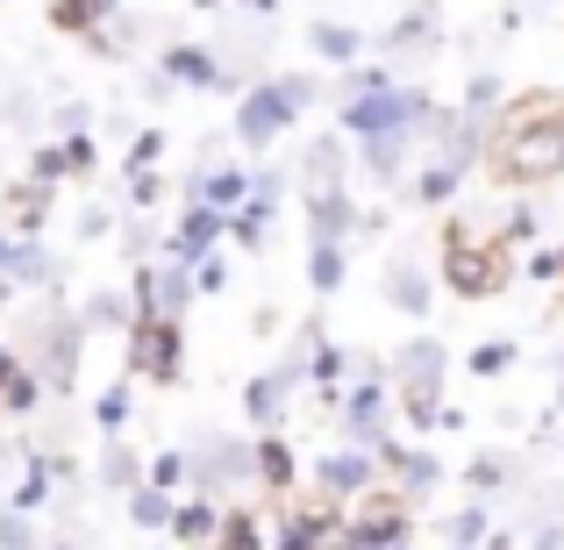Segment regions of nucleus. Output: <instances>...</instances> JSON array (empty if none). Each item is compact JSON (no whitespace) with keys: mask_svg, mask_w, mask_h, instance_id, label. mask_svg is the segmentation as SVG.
Listing matches in <instances>:
<instances>
[{"mask_svg":"<svg viewBox=\"0 0 564 550\" xmlns=\"http://www.w3.org/2000/svg\"><path fill=\"white\" fill-rule=\"evenodd\" d=\"M486 172L508 193L564 180V94H514L486 143Z\"/></svg>","mask_w":564,"mask_h":550,"instance_id":"1","label":"nucleus"},{"mask_svg":"<svg viewBox=\"0 0 564 550\" xmlns=\"http://www.w3.org/2000/svg\"><path fill=\"white\" fill-rule=\"evenodd\" d=\"M522 279V258L494 244V222H471V215H443V244H436V287L457 293V301H494Z\"/></svg>","mask_w":564,"mask_h":550,"instance_id":"2","label":"nucleus"},{"mask_svg":"<svg viewBox=\"0 0 564 550\" xmlns=\"http://www.w3.org/2000/svg\"><path fill=\"white\" fill-rule=\"evenodd\" d=\"M315 100H322L315 72H264V79H250L243 94H236V129L229 137L243 143V151H272V143L293 137V122H301Z\"/></svg>","mask_w":564,"mask_h":550,"instance_id":"3","label":"nucleus"},{"mask_svg":"<svg viewBox=\"0 0 564 550\" xmlns=\"http://www.w3.org/2000/svg\"><path fill=\"white\" fill-rule=\"evenodd\" d=\"M14 351H22V365L43 379V393H51V400H72V386H79V351H86V330H79V315H72V308L36 315Z\"/></svg>","mask_w":564,"mask_h":550,"instance_id":"4","label":"nucleus"},{"mask_svg":"<svg viewBox=\"0 0 564 550\" xmlns=\"http://www.w3.org/2000/svg\"><path fill=\"white\" fill-rule=\"evenodd\" d=\"M122 358H129V379L143 386H180L186 379V322H158V315H137L122 336Z\"/></svg>","mask_w":564,"mask_h":550,"instance_id":"5","label":"nucleus"},{"mask_svg":"<svg viewBox=\"0 0 564 550\" xmlns=\"http://www.w3.org/2000/svg\"><path fill=\"white\" fill-rule=\"evenodd\" d=\"M193 494L200 500H221L229 508L236 486H258V457H250V436H207L193 443Z\"/></svg>","mask_w":564,"mask_h":550,"instance_id":"6","label":"nucleus"},{"mask_svg":"<svg viewBox=\"0 0 564 550\" xmlns=\"http://www.w3.org/2000/svg\"><path fill=\"white\" fill-rule=\"evenodd\" d=\"M158 72L172 79V94H180V86H186V94H243V79L221 65L215 43H193V36L165 43V51H158Z\"/></svg>","mask_w":564,"mask_h":550,"instance_id":"7","label":"nucleus"},{"mask_svg":"<svg viewBox=\"0 0 564 550\" xmlns=\"http://www.w3.org/2000/svg\"><path fill=\"white\" fill-rule=\"evenodd\" d=\"M307 494H322V500H336V508H350V500H365L372 486H386V472H379V457L372 451H350V443H336V451H322L315 457V472H307Z\"/></svg>","mask_w":564,"mask_h":550,"instance_id":"8","label":"nucleus"},{"mask_svg":"<svg viewBox=\"0 0 564 550\" xmlns=\"http://www.w3.org/2000/svg\"><path fill=\"white\" fill-rule=\"evenodd\" d=\"M379 472H386V486H393V494L408 500V508L436 500V486L451 479V472H443V457L429 451V443H408V436H393V443L379 451Z\"/></svg>","mask_w":564,"mask_h":550,"instance_id":"9","label":"nucleus"},{"mask_svg":"<svg viewBox=\"0 0 564 550\" xmlns=\"http://www.w3.org/2000/svg\"><path fill=\"white\" fill-rule=\"evenodd\" d=\"M336 529H344V508L322 494L301 500H279V522H272V550H329Z\"/></svg>","mask_w":564,"mask_h":550,"instance_id":"10","label":"nucleus"},{"mask_svg":"<svg viewBox=\"0 0 564 550\" xmlns=\"http://www.w3.org/2000/svg\"><path fill=\"white\" fill-rule=\"evenodd\" d=\"M429 51H443V8L436 0H414L379 36V65H408V57H429Z\"/></svg>","mask_w":564,"mask_h":550,"instance_id":"11","label":"nucleus"},{"mask_svg":"<svg viewBox=\"0 0 564 550\" xmlns=\"http://www.w3.org/2000/svg\"><path fill=\"white\" fill-rule=\"evenodd\" d=\"M379 293H386V308H393V315L429 322V308H436V265H422V258H386Z\"/></svg>","mask_w":564,"mask_h":550,"instance_id":"12","label":"nucleus"},{"mask_svg":"<svg viewBox=\"0 0 564 550\" xmlns=\"http://www.w3.org/2000/svg\"><path fill=\"white\" fill-rule=\"evenodd\" d=\"M293 186H301V201H315V193H344L350 186V143L344 137H315L301 158H293Z\"/></svg>","mask_w":564,"mask_h":550,"instance_id":"13","label":"nucleus"},{"mask_svg":"<svg viewBox=\"0 0 564 550\" xmlns=\"http://www.w3.org/2000/svg\"><path fill=\"white\" fill-rule=\"evenodd\" d=\"M57 201H65V186H43V180H14L0 193V229L8 236H43L57 215Z\"/></svg>","mask_w":564,"mask_h":550,"instance_id":"14","label":"nucleus"},{"mask_svg":"<svg viewBox=\"0 0 564 550\" xmlns=\"http://www.w3.org/2000/svg\"><path fill=\"white\" fill-rule=\"evenodd\" d=\"M221 244H229V222H221L215 207H193V201H180V222L165 229V258L200 265L207 250H221Z\"/></svg>","mask_w":564,"mask_h":550,"instance_id":"15","label":"nucleus"},{"mask_svg":"<svg viewBox=\"0 0 564 550\" xmlns=\"http://www.w3.org/2000/svg\"><path fill=\"white\" fill-rule=\"evenodd\" d=\"M65 265L72 258H57L43 236H14V250H8V287L14 293H57V287H65Z\"/></svg>","mask_w":564,"mask_h":550,"instance_id":"16","label":"nucleus"},{"mask_svg":"<svg viewBox=\"0 0 564 550\" xmlns=\"http://www.w3.org/2000/svg\"><path fill=\"white\" fill-rule=\"evenodd\" d=\"M414 151H422L414 137H365V143H350V158H358V172L372 186H408Z\"/></svg>","mask_w":564,"mask_h":550,"instance_id":"17","label":"nucleus"},{"mask_svg":"<svg viewBox=\"0 0 564 550\" xmlns=\"http://www.w3.org/2000/svg\"><path fill=\"white\" fill-rule=\"evenodd\" d=\"M250 457H258V494H272V500H293V479H301V457H293V436H286V429H264V436H250Z\"/></svg>","mask_w":564,"mask_h":550,"instance_id":"18","label":"nucleus"},{"mask_svg":"<svg viewBox=\"0 0 564 550\" xmlns=\"http://www.w3.org/2000/svg\"><path fill=\"white\" fill-rule=\"evenodd\" d=\"M301 215H307V244H350L365 207L350 201V186H344V193H315V201H301Z\"/></svg>","mask_w":564,"mask_h":550,"instance_id":"19","label":"nucleus"},{"mask_svg":"<svg viewBox=\"0 0 564 550\" xmlns=\"http://www.w3.org/2000/svg\"><path fill=\"white\" fill-rule=\"evenodd\" d=\"M307 51H315L322 65L350 72V65H365V57H372V36H365V29H350V22H329V14H322V22H307Z\"/></svg>","mask_w":564,"mask_h":550,"instance_id":"20","label":"nucleus"},{"mask_svg":"<svg viewBox=\"0 0 564 550\" xmlns=\"http://www.w3.org/2000/svg\"><path fill=\"white\" fill-rule=\"evenodd\" d=\"M143 472H151V457H137V443L129 436H115V443H100V465H94V479H100V494H115V500H129L143 486Z\"/></svg>","mask_w":564,"mask_h":550,"instance_id":"21","label":"nucleus"},{"mask_svg":"<svg viewBox=\"0 0 564 550\" xmlns=\"http://www.w3.org/2000/svg\"><path fill=\"white\" fill-rule=\"evenodd\" d=\"M400 193H408L414 207H443V215H451V207H457V193H465V172H457V165H443V158H422V165L408 172V186H400Z\"/></svg>","mask_w":564,"mask_h":550,"instance_id":"22","label":"nucleus"},{"mask_svg":"<svg viewBox=\"0 0 564 550\" xmlns=\"http://www.w3.org/2000/svg\"><path fill=\"white\" fill-rule=\"evenodd\" d=\"M221 515H229L221 500H200V494H186L180 508H172V529H165V537H172V543H186V550H207V543L221 537Z\"/></svg>","mask_w":564,"mask_h":550,"instance_id":"23","label":"nucleus"},{"mask_svg":"<svg viewBox=\"0 0 564 550\" xmlns=\"http://www.w3.org/2000/svg\"><path fill=\"white\" fill-rule=\"evenodd\" d=\"M129 422H137V379H108L94 393V429H100V443H115V436H129Z\"/></svg>","mask_w":564,"mask_h":550,"instance_id":"24","label":"nucleus"},{"mask_svg":"<svg viewBox=\"0 0 564 550\" xmlns=\"http://www.w3.org/2000/svg\"><path fill=\"white\" fill-rule=\"evenodd\" d=\"M307 386L322 393V408H336V400H344V386H350V351L322 336V344L307 351Z\"/></svg>","mask_w":564,"mask_h":550,"instance_id":"25","label":"nucleus"},{"mask_svg":"<svg viewBox=\"0 0 564 550\" xmlns=\"http://www.w3.org/2000/svg\"><path fill=\"white\" fill-rule=\"evenodd\" d=\"M514 472H522V465H514L508 451H479V457H471V465H465V494L494 508L500 494H514Z\"/></svg>","mask_w":564,"mask_h":550,"instance_id":"26","label":"nucleus"},{"mask_svg":"<svg viewBox=\"0 0 564 550\" xmlns=\"http://www.w3.org/2000/svg\"><path fill=\"white\" fill-rule=\"evenodd\" d=\"M115 14H122V0H51V29L57 36H94V29H108Z\"/></svg>","mask_w":564,"mask_h":550,"instance_id":"27","label":"nucleus"},{"mask_svg":"<svg viewBox=\"0 0 564 550\" xmlns=\"http://www.w3.org/2000/svg\"><path fill=\"white\" fill-rule=\"evenodd\" d=\"M451 108L465 115V122H486V129H494V122H500V108H508V79H500V72H471L465 94H457Z\"/></svg>","mask_w":564,"mask_h":550,"instance_id":"28","label":"nucleus"},{"mask_svg":"<svg viewBox=\"0 0 564 550\" xmlns=\"http://www.w3.org/2000/svg\"><path fill=\"white\" fill-rule=\"evenodd\" d=\"M350 279V244H307V293L315 301H336Z\"/></svg>","mask_w":564,"mask_h":550,"instance_id":"29","label":"nucleus"},{"mask_svg":"<svg viewBox=\"0 0 564 550\" xmlns=\"http://www.w3.org/2000/svg\"><path fill=\"white\" fill-rule=\"evenodd\" d=\"M129 322H137L129 293H115V287L86 293V308H79V330H86V336H94V330H122V336H129Z\"/></svg>","mask_w":564,"mask_h":550,"instance_id":"30","label":"nucleus"},{"mask_svg":"<svg viewBox=\"0 0 564 550\" xmlns=\"http://www.w3.org/2000/svg\"><path fill=\"white\" fill-rule=\"evenodd\" d=\"M207 550H272V529H264L258 508H229V515H221V537Z\"/></svg>","mask_w":564,"mask_h":550,"instance_id":"31","label":"nucleus"},{"mask_svg":"<svg viewBox=\"0 0 564 550\" xmlns=\"http://www.w3.org/2000/svg\"><path fill=\"white\" fill-rule=\"evenodd\" d=\"M51 500H57V479L36 465V457H29V465H22V479L8 486V500H0V508H14V515H43Z\"/></svg>","mask_w":564,"mask_h":550,"instance_id":"32","label":"nucleus"},{"mask_svg":"<svg viewBox=\"0 0 564 550\" xmlns=\"http://www.w3.org/2000/svg\"><path fill=\"white\" fill-rule=\"evenodd\" d=\"M514 365H522V344H514V336H494V344H471L465 351V371H471V379H486V386L508 379Z\"/></svg>","mask_w":564,"mask_h":550,"instance_id":"33","label":"nucleus"},{"mask_svg":"<svg viewBox=\"0 0 564 550\" xmlns=\"http://www.w3.org/2000/svg\"><path fill=\"white\" fill-rule=\"evenodd\" d=\"M143 486H158V494L186 500V494H193V457H186V451H151V472H143Z\"/></svg>","mask_w":564,"mask_h":550,"instance_id":"34","label":"nucleus"},{"mask_svg":"<svg viewBox=\"0 0 564 550\" xmlns=\"http://www.w3.org/2000/svg\"><path fill=\"white\" fill-rule=\"evenodd\" d=\"M172 508H180L172 494H158V486H137V494H129V529H143V537H165V529H172Z\"/></svg>","mask_w":564,"mask_h":550,"instance_id":"35","label":"nucleus"},{"mask_svg":"<svg viewBox=\"0 0 564 550\" xmlns=\"http://www.w3.org/2000/svg\"><path fill=\"white\" fill-rule=\"evenodd\" d=\"M43 400H51V393H43V379H36V371H29V365L14 371L8 386H0V414H14V422H22V414H36Z\"/></svg>","mask_w":564,"mask_h":550,"instance_id":"36","label":"nucleus"},{"mask_svg":"<svg viewBox=\"0 0 564 550\" xmlns=\"http://www.w3.org/2000/svg\"><path fill=\"white\" fill-rule=\"evenodd\" d=\"M486 529H494V508H486V500H465V508H457L451 522H443V537L479 550V543H486Z\"/></svg>","mask_w":564,"mask_h":550,"instance_id":"37","label":"nucleus"},{"mask_svg":"<svg viewBox=\"0 0 564 550\" xmlns=\"http://www.w3.org/2000/svg\"><path fill=\"white\" fill-rule=\"evenodd\" d=\"M165 129H137V137H129V151H122V180L129 172H158V158H165Z\"/></svg>","mask_w":564,"mask_h":550,"instance_id":"38","label":"nucleus"},{"mask_svg":"<svg viewBox=\"0 0 564 550\" xmlns=\"http://www.w3.org/2000/svg\"><path fill=\"white\" fill-rule=\"evenodd\" d=\"M122 207H129V215H158V207H165V180H158V172H129V180H122Z\"/></svg>","mask_w":564,"mask_h":550,"instance_id":"39","label":"nucleus"},{"mask_svg":"<svg viewBox=\"0 0 564 550\" xmlns=\"http://www.w3.org/2000/svg\"><path fill=\"white\" fill-rule=\"evenodd\" d=\"M522 279H529V287H564L557 244H529V250H522Z\"/></svg>","mask_w":564,"mask_h":550,"instance_id":"40","label":"nucleus"},{"mask_svg":"<svg viewBox=\"0 0 564 550\" xmlns=\"http://www.w3.org/2000/svg\"><path fill=\"white\" fill-rule=\"evenodd\" d=\"M29 180L65 186V143H57V137H36V151H29Z\"/></svg>","mask_w":564,"mask_h":550,"instance_id":"41","label":"nucleus"},{"mask_svg":"<svg viewBox=\"0 0 564 550\" xmlns=\"http://www.w3.org/2000/svg\"><path fill=\"white\" fill-rule=\"evenodd\" d=\"M65 143V180H94L100 172V143H94V129L86 137H57Z\"/></svg>","mask_w":564,"mask_h":550,"instance_id":"42","label":"nucleus"},{"mask_svg":"<svg viewBox=\"0 0 564 550\" xmlns=\"http://www.w3.org/2000/svg\"><path fill=\"white\" fill-rule=\"evenodd\" d=\"M264 236H272V222H264L258 207H236L229 215V244L236 250H264Z\"/></svg>","mask_w":564,"mask_h":550,"instance_id":"43","label":"nucleus"},{"mask_svg":"<svg viewBox=\"0 0 564 550\" xmlns=\"http://www.w3.org/2000/svg\"><path fill=\"white\" fill-rule=\"evenodd\" d=\"M0 550H43V537H36V515L0 508Z\"/></svg>","mask_w":564,"mask_h":550,"instance_id":"44","label":"nucleus"},{"mask_svg":"<svg viewBox=\"0 0 564 550\" xmlns=\"http://www.w3.org/2000/svg\"><path fill=\"white\" fill-rule=\"evenodd\" d=\"M51 129H57V137H86V129H94V108H86V100H57Z\"/></svg>","mask_w":564,"mask_h":550,"instance_id":"45","label":"nucleus"},{"mask_svg":"<svg viewBox=\"0 0 564 550\" xmlns=\"http://www.w3.org/2000/svg\"><path fill=\"white\" fill-rule=\"evenodd\" d=\"M229 287V258H221V250H207L200 265H193V293H221Z\"/></svg>","mask_w":564,"mask_h":550,"instance_id":"46","label":"nucleus"},{"mask_svg":"<svg viewBox=\"0 0 564 550\" xmlns=\"http://www.w3.org/2000/svg\"><path fill=\"white\" fill-rule=\"evenodd\" d=\"M108 229H115V207H86L79 215V244H100Z\"/></svg>","mask_w":564,"mask_h":550,"instance_id":"47","label":"nucleus"},{"mask_svg":"<svg viewBox=\"0 0 564 550\" xmlns=\"http://www.w3.org/2000/svg\"><path fill=\"white\" fill-rule=\"evenodd\" d=\"M529 550H564V522H557V515H543V522L529 529Z\"/></svg>","mask_w":564,"mask_h":550,"instance_id":"48","label":"nucleus"},{"mask_svg":"<svg viewBox=\"0 0 564 550\" xmlns=\"http://www.w3.org/2000/svg\"><path fill=\"white\" fill-rule=\"evenodd\" d=\"M522 22H529V0H508V8H500V29H494V36H522Z\"/></svg>","mask_w":564,"mask_h":550,"instance_id":"49","label":"nucleus"},{"mask_svg":"<svg viewBox=\"0 0 564 550\" xmlns=\"http://www.w3.org/2000/svg\"><path fill=\"white\" fill-rule=\"evenodd\" d=\"M14 371H22V351H14V344H0V386H8Z\"/></svg>","mask_w":564,"mask_h":550,"instance_id":"50","label":"nucleus"},{"mask_svg":"<svg viewBox=\"0 0 564 550\" xmlns=\"http://www.w3.org/2000/svg\"><path fill=\"white\" fill-rule=\"evenodd\" d=\"M236 8H243V14H264V22H272V14H279V0H236Z\"/></svg>","mask_w":564,"mask_h":550,"instance_id":"51","label":"nucleus"},{"mask_svg":"<svg viewBox=\"0 0 564 550\" xmlns=\"http://www.w3.org/2000/svg\"><path fill=\"white\" fill-rule=\"evenodd\" d=\"M8 250H14V236H8V229H0V279H8Z\"/></svg>","mask_w":564,"mask_h":550,"instance_id":"52","label":"nucleus"},{"mask_svg":"<svg viewBox=\"0 0 564 550\" xmlns=\"http://www.w3.org/2000/svg\"><path fill=\"white\" fill-rule=\"evenodd\" d=\"M43 550H79V543H65V537H51V543H43Z\"/></svg>","mask_w":564,"mask_h":550,"instance_id":"53","label":"nucleus"},{"mask_svg":"<svg viewBox=\"0 0 564 550\" xmlns=\"http://www.w3.org/2000/svg\"><path fill=\"white\" fill-rule=\"evenodd\" d=\"M193 8H221V0H193Z\"/></svg>","mask_w":564,"mask_h":550,"instance_id":"54","label":"nucleus"},{"mask_svg":"<svg viewBox=\"0 0 564 550\" xmlns=\"http://www.w3.org/2000/svg\"><path fill=\"white\" fill-rule=\"evenodd\" d=\"M557 265H564V236H557Z\"/></svg>","mask_w":564,"mask_h":550,"instance_id":"55","label":"nucleus"},{"mask_svg":"<svg viewBox=\"0 0 564 550\" xmlns=\"http://www.w3.org/2000/svg\"><path fill=\"white\" fill-rule=\"evenodd\" d=\"M543 8H564V0H543Z\"/></svg>","mask_w":564,"mask_h":550,"instance_id":"56","label":"nucleus"},{"mask_svg":"<svg viewBox=\"0 0 564 550\" xmlns=\"http://www.w3.org/2000/svg\"><path fill=\"white\" fill-rule=\"evenodd\" d=\"M451 550H471V543H451Z\"/></svg>","mask_w":564,"mask_h":550,"instance_id":"57","label":"nucleus"}]
</instances>
